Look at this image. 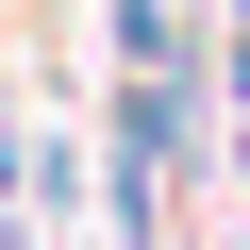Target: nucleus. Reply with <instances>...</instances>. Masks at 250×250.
<instances>
[{
    "label": "nucleus",
    "instance_id": "f257e3e1",
    "mask_svg": "<svg viewBox=\"0 0 250 250\" xmlns=\"http://www.w3.org/2000/svg\"><path fill=\"white\" fill-rule=\"evenodd\" d=\"M100 50L134 83H200V17H184V0H100Z\"/></svg>",
    "mask_w": 250,
    "mask_h": 250
},
{
    "label": "nucleus",
    "instance_id": "f03ea898",
    "mask_svg": "<svg viewBox=\"0 0 250 250\" xmlns=\"http://www.w3.org/2000/svg\"><path fill=\"white\" fill-rule=\"evenodd\" d=\"M217 167H233V200H250V117H233V134H217Z\"/></svg>",
    "mask_w": 250,
    "mask_h": 250
}]
</instances>
